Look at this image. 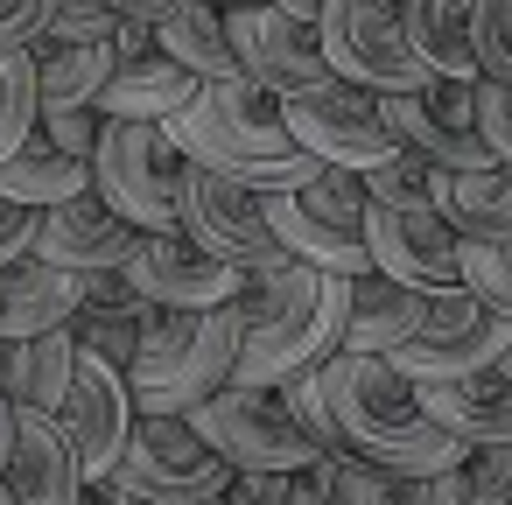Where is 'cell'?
<instances>
[{
	"label": "cell",
	"mask_w": 512,
	"mask_h": 505,
	"mask_svg": "<svg viewBox=\"0 0 512 505\" xmlns=\"http://www.w3.org/2000/svg\"><path fill=\"white\" fill-rule=\"evenodd\" d=\"M36 134H43L50 148H64V155L92 162V148H99V134H106V113H99V106H64V113H36Z\"/></svg>",
	"instance_id": "38"
},
{
	"label": "cell",
	"mask_w": 512,
	"mask_h": 505,
	"mask_svg": "<svg viewBox=\"0 0 512 505\" xmlns=\"http://www.w3.org/2000/svg\"><path fill=\"white\" fill-rule=\"evenodd\" d=\"M71 505H148V498H141V491H134L127 477H85Z\"/></svg>",
	"instance_id": "43"
},
{
	"label": "cell",
	"mask_w": 512,
	"mask_h": 505,
	"mask_svg": "<svg viewBox=\"0 0 512 505\" xmlns=\"http://www.w3.org/2000/svg\"><path fill=\"white\" fill-rule=\"evenodd\" d=\"M470 50H477V78L512 85V0H470Z\"/></svg>",
	"instance_id": "36"
},
{
	"label": "cell",
	"mask_w": 512,
	"mask_h": 505,
	"mask_svg": "<svg viewBox=\"0 0 512 505\" xmlns=\"http://www.w3.org/2000/svg\"><path fill=\"white\" fill-rule=\"evenodd\" d=\"M288 505H386V470L358 456H316L288 477Z\"/></svg>",
	"instance_id": "30"
},
{
	"label": "cell",
	"mask_w": 512,
	"mask_h": 505,
	"mask_svg": "<svg viewBox=\"0 0 512 505\" xmlns=\"http://www.w3.org/2000/svg\"><path fill=\"white\" fill-rule=\"evenodd\" d=\"M176 505H225V491H218V498H176Z\"/></svg>",
	"instance_id": "48"
},
{
	"label": "cell",
	"mask_w": 512,
	"mask_h": 505,
	"mask_svg": "<svg viewBox=\"0 0 512 505\" xmlns=\"http://www.w3.org/2000/svg\"><path fill=\"white\" fill-rule=\"evenodd\" d=\"M463 505H512V442H477L456 463Z\"/></svg>",
	"instance_id": "35"
},
{
	"label": "cell",
	"mask_w": 512,
	"mask_h": 505,
	"mask_svg": "<svg viewBox=\"0 0 512 505\" xmlns=\"http://www.w3.org/2000/svg\"><path fill=\"white\" fill-rule=\"evenodd\" d=\"M197 92H204L197 71H183L176 57L148 50V57H134V64H113V78H106V92H99V113H106V120H155V127H169Z\"/></svg>",
	"instance_id": "23"
},
{
	"label": "cell",
	"mask_w": 512,
	"mask_h": 505,
	"mask_svg": "<svg viewBox=\"0 0 512 505\" xmlns=\"http://www.w3.org/2000/svg\"><path fill=\"white\" fill-rule=\"evenodd\" d=\"M155 50V29L148 22H120L113 29V64H134V57H148Z\"/></svg>",
	"instance_id": "44"
},
{
	"label": "cell",
	"mask_w": 512,
	"mask_h": 505,
	"mask_svg": "<svg viewBox=\"0 0 512 505\" xmlns=\"http://www.w3.org/2000/svg\"><path fill=\"white\" fill-rule=\"evenodd\" d=\"M176 225L239 274H274V267L295 260L281 246L274 218H267V197L218 176V169H204V162H190V155H183V183H176Z\"/></svg>",
	"instance_id": "6"
},
{
	"label": "cell",
	"mask_w": 512,
	"mask_h": 505,
	"mask_svg": "<svg viewBox=\"0 0 512 505\" xmlns=\"http://www.w3.org/2000/svg\"><path fill=\"white\" fill-rule=\"evenodd\" d=\"M127 288L155 309H211V302H232L246 288L239 267H225L218 253H204L183 225H162V232H141L134 253L120 260Z\"/></svg>",
	"instance_id": "15"
},
{
	"label": "cell",
	"mask_w": 512,
	"mask_h": 505,
	"mask_svg": "<svg viewBox=\"0 0 512 505\" xmlns=\"http://www.w3.org/2000/svg\"><path fill=\"white\" fill-rule=\"evenodd\" d=\"M218 8H239V0H218Z\"/></svg>",
	"instance_id": "51"
},
{
	"label": "cell",
	"mask_w": 512,
	"mask_h": 505,
	"mask_svg": "<svg viewBox=\"0 0 512 505\" xmlns=\"http://www.w3.org/2000/svg\"><path fill=\"white\" fill-rule=\"evenodd\" d=\"M281 120H288V134H295V148H309V155L330 162V169H372V162H386V155L400 148L393 127L379 120V92H365V85H351V78L288 92V99H281Z\"/></svg>",
	"instance_id": "12"
},
{
	"label": "cell",
	"mask_w": 512,
	"mask_h": 505,
	"mask_svg": "<svg viewBox=\"0 0 512 505\" xmlns=\"http://www.w3.org/2000/svg\"><path fill=\"white\" fill-rule=\"evenodd\" d=\"M365 246L372 267L407 288H456L463 281V239L435 204H365Z\"/></svg>",
	"instance_id": "16"
},
{
	"label": "cell",
	"mask_w": 512,
	"mask_h": 505,
	"mask_svg": "<svg viewBox=\"0 0 512 505\" xmlns=\"http://www.w3.org/2000/svg\"><path fill=\"white\" fill-rule=\"evenodd\" d=\"M463 288L484 295L512 323V232L505 239H463Z\"/></svg>",
	"instance_id": "33"
},
{
	"label": "cell",
	"mask_w": 512,
	"mask_h": 505,
	"mask_svg": "<svg viewBox=\"0 0 512 505\" xmlns=\"http://www.w3.org/2000/svg\"><path fill=\"white\" fill-rule=\"evenodd\" d=\"M29 50H36V99H43V113L99 106V92L113 78V43H29Z\"/></svg>",
	"instance_id": "29"
},
{
	"label": "cell",
	"mask_w": 512,
	"mask_h": 505,
	"mask_svg": "<svg viewBox=\"0 0 512 505\" xmlns=\"http://www.w3.org/2000/svg\"><path fill=\"white\" fill-rule=\"evenodd\" d=\"M225 36H232V57L246 78H260L274 99L288 92H309V85H330V57H323V36L316 22H295L281 15L274 0H239V8H225Z\"/></svg>",
	"instance_id": "14"
},
{
	"label": "cell",
	"mask_w": 512,
	"mask_h": 505,
	"mask_svg": "<svg viewBox=\"0 0 512 505\" xmlns=\"http://www.w3.org/2000/svg\"><path fill=\"white\" fill-rule=\"evenodd\" d=\"M85 302V274L78 267H57L43 253L0 267V337H36V330H57L71 323Z\"/></svg>",
	"instance_id": "21"
},
{
	"label": "cell",
	"mask_w": 512,
	"mask_h": 505,
	"mask_svg": "<svg viewBox=\"0 0 512 505\" xmlns=\"http://www.w3.org/2000/svg\"><path fill=\"white\" fill-rule=\"evenodd\" d=\"M106 8H113L120 22H148V29H155V22H169L176 0H106Z\"/></svg>",
	"instance_id": "45"
},
{
	"label": "cell",
	"mask_w": 512,
	"mask_h": 505,
	"mask_svg": "<svg viewBox=\"0 0 512 505\" xmlns=\"http://www.w3.org/2000/svg\"><path fill=\"white\" fill-rule=\"evenodd\" d=\"M274 8H281V15H295V22H316L323 0H274Z\"/></svg>",
	"instance_id": "47"
},
{
	"label": "cell",
	"mask_w": 512,
	"mask_h": 505,
	"mask_svg": "<svg viewBox=\"0 0 512 505\" xmlns=\"http://www.w3.org/2000/svg\"><path fill=\"white\" fill-rule=\"evenodd\" d=\"M15 421H22V407L0 393V470H8V456H15Z\"/></svg>",
	"instance_id": "46"
},
{
	"label": "cell",
	"mask_w": 512,
	"mask_h": 505,
	"mask_svg": "<svg viewBox=\"0 0 512 505\" xmlns=\"http://www.w3.org/2000/svg\"><path fill=\"white\" fill-rule=\"evenodd\" d=\"M246 344L232 379L246 386H281L295 372H316L330 351H344L351 323V274L288 260L274 274H246Z\"/></svg>",
	"instance_id": "3"
},
{
	"label": "cell",
	"mask_w": 512,
	"mask_h": 505,
	"mask_svg": "<svg viewBox=\"0 0 512 505\" xmlns=\"http://www.w3.org/2000/svg\"><path fill=\"white\" fill-rule=\"evenodd\" d=\"M36 225H43V211L15 204V197H0V267H15V260L36 253Z\"/></svg>",
	"instance_id": "41"
},
{
	"label": "cell",
	"mask_w": 512,
	"mask_h": 505,
	"mask_svg": "<svg viewBox=\"0 0 512 505\" xmlns=\"http://www.w3.org/2000/svg\"><path fill=\"white\" fill-rule=\"evenodd\" d=\"M71 372H78V337H71V323L36 330V337H0V393H8L15 407L57 414L64 393H71Z\"/></svg>",
	"instance_id": "22"
},
{
	"label": "cell",
	"mask_w": 512,
	"mask_h": 505,
	"mask_svg": "<svg viewBox=\"0 0 512 505\" xmlns=\"http://www.w3.org/2000/svg\"><path fill=\"white\" fill-rule=\"evenodd\" d=\"M477 127L491 141V162L512 169V85L505 78H477Z\"/></svg>",
	"instance_id": "39"
},
{
	"label": "cell",
	"mask_w": 512,
	"mask_h": 505,
	"mask_svg": "<svg viewBox=\"0 0 512 505\" xmlns=\"http://www.w3.org/2000/svg\"><path fill=\"white\" fill-rule=\"evenodd\" d=\"M36 50H0V162L36 134Z\"/></svg>",
	"instance_id": "32"
},
{
	"label": "cell",
	"mask_w": 512,
	"mask_h": 505,
	"mask_svg": "<svg viewBox=\"0 0 512 505\" xmlns=\"http://www.w3.org/2000/svg\"><path fill=\"white\" fill-rule=\"evenodd\" d=\"M78 190H92V162L50 148L43 134H29L8 162H0V197H15V204H29V211H50V204H64V197H78Z\"/></svg>",
	"instance_id": "28"
},
{
	"label": "cell",
	"mask_w": 512,
	"mask_h": 505,
	"mask_svg": "<svg viewBox=\"0 0 512 505\" xmlns=\"http://www.w3.org/2000/svg\"><path fill=\"white\" fill-rule=\"evenodd\" d=\"M190 428L232 463V470H302L316 463L323 449L302 435L295 407L281 400V386H246V379H225L211 400L190 407Z\"/></svg>",
	"instance_id": "7"
},
{
	"label": "cell",
	"mask_w": 512,
	"mask_h": 505,
	"mask_svg": "<svg viewBox=\"0 0 512 505\" xmlns=\"http://www.w3.org/2000/svg\"><path fill=\"white\" fill-rule=\"evenodd\" d=\"M0 477H8L15 505H71L78 484H85L71 435L57 428V414H36V407H22V421H15V456H8V470H0Z\"/></svg>",
	"instance_id": "20"
},
{
	"label": "cell",
	"mask_w": 512,
	"mask_h": 505,
	"mask_svg": "<svg viewBox=\"0 0 512 505\" xmlns=\"http://www.w3.org/2000/svg\"><path fill=\"white\" fill-rule=\"evenodd\" d=\"M428 204L449 218L456 239H505L512 232V169H435L428 176Z\"/></svg>",
	"instance_id": "25"
},
{
	"label": "cell",
	"mask_w": 512,
	"mask_h": 505,
	"mask_svg": "<svg viewBox=\"0 0 512 505\" xmlns=\"http://www.w3.org/2000/svg\"><path fill=\"white\" fill-rule=\"evenodd\" d=\"M57 428L71 435L78 449V470L85 477H113L120 449H127V428H134V393H127V372L78 351V372H71V393L57 407Z\"/></svg>",
	"instance_id": "17"
},
{
	"label": "cell",
	"mask_w": 512,
	"mask_h": 505,
	"mask_svg": "<svg viewBox=\"0 0 512 505\" xmlns=\"http://www.w3.org/2000/svg\"><path fill=\"white\" fill-rule=\"evenodd\" d=\"M421 316H428V288H407V281L365 267V274H351L344 351H379V358H386L393 344H407V337L421 330Z\"/></svg>",
	"instance_id": "24"
},
{
	"label": "cell",
	"mask_w": 512,
	"mask_h": 505,
	"mask_svg": "<svg viewBox=\"0 0 512 505\" xmlns=\"http://www.w3.org/2000/svg\"><path fill=\"white\" fill-rule=\"evenodd\" d=\"M379 120L400 148L435 169H491V141L477 127V78H428L414 92H379Z\"/></svg>",
	"instance_id": "13"
},
{
	"label": "cell",
	"mask_w": 512,
	"mask_h": 505,
	"mask_svg": "<svg viewBox=\"0 0 512 505\" xmlns=\"http://www.w3.org/2000/svg\"><path fill=\"white\" fill-rule=\"evenodd\" d=\"M176 183H183V148L169 141V127L155 120H106L99 148H92V190L134 218L141 232L176 225Z\"/></svg>",
	"instance_id": "8"
},
{
	"label": "cell",
	"mask_w": 512,
	"mask_h": 505,
	"mask_svg": "<svg viewBox=\"0 0 512 505\" xmlns=\"http://www.w3.org/2000/svg\"><path fill=\"white\" fill-rule=\"evenodd\" d=\"M316 379H323L337 435H344V449L358 463H372L386 477H421V470H456L463 463V442L428 421L414 379L393 358H379V351H330L316 365Z\"/></svg>",
	"instance_id": "1"
},
{
	"label": "cell",
	"mask_w": 512,
	"mask_h": 505,
	"mask_svg": "<svg viewBox=\"0 0 512 505\" xmlns=\"http://www.w3.org/2000/svg\"><path fill=\"white\" fill-rule=\"evenodd\" d=\"M113 477H127L148 505H176V498H218L232 463L190 428V414H134Z\"/></svg>",
	"instance_id": "10"
},
{
	"label": "cell",
	"mask_w": 512,
	"mask_h": 505,
	"mask_svg": "<svg viewBox=\"0 0 512 505\" xmlns=\"http://www.w3.org/2000/svg\"><path fill=\"white\" fill-rule=\"evenodd\" d=\"M239 344H246V295L211 309H148V330L127 358L134 414H190L232 379Z\"/></svg>",
	"instance_id": "4"
},
{
	"label": "cell",
	"mask_w": 512,
	"mask_h": 505,
	"mask_svg": "<svg viewBox=\"0 0 512 505\" xmlns=\"http://www.w3.org/2000/svg\"><path fill=\"white\" fill-rule=\"evenodd\" d=\"M267 197V218L281 232V246L309 267H330V274H365L372 267V246H365V176L358 169H316L302 190H260Z\"/></svg>",
	"instance_id": "5"
},
{
	"label": "cell",
	"mask_w": 512,
	"mask_h": 505,
	"mask_svg": "<svg viewBox=\"0 0 512 505\" xmlns=\"http://www.w3.org/2000/svg\"><path fill=\"white\" fill-rule=\"evenodd\" d=\"M113 29H120V15L106 0H57L36 43H113Z\"/></svg>",
	"instance_id": "37"
},
{
	"label": "cell",
	"mask_w": 512,
	"mask_h": 505,
	"mask_svg": "<svg viewBox=\"0 0 512 505\" xmlns=\"http://www.w3.org/2000/svg\"><path fill=\"white\" fill-rule=\"evenodd\" d=\"M57 0H0V50H29Z\"/></svg>",
	"instance_id": "42"
},
{
	"label": "cell",
	"mask_w": 512,
	"mask_h": 505,
	"mask_svg": "<svg viewBox=\"0 0 512 505\" xmlns=\"http://www.w3.org/2000/svg\"><path fill=\"white\" fill-rule=\"evenodd\" d=\"M358 176H365V197H372V204H428L435 162L414 155V148H393L386 162H372V169H358Z\"/></svg>",
	"instance_id": "34"
},
{
	"label": "cell",
	"mask_w": 512,
	"mask_h": 505,
	"mask_svg": "<svg viewBox=\"0 0 512 505\" xmlns=\"http://www.w3.org/2000/svg\"><path fill=\"white\" fill-rule=\"evenodd\" d=\"M386 505H463V484H456V470L386 477Z\"/></svg>",
	"instance_id": "40"
},
{
	"label": "cell",
	"mask_w": 512,
	"mask_h": 505,
	"mask_svg": "<svg viewBox=\"0 0 512 505\" xmlns=\"http://www.w3.org/2000/svg\"><path fill=\"white\" fill-rule=\"evenodd\" d=\"M148 309L155 302H78V316H71V337H78V351H92V358H106V365H120L127 372V358H134V344H141V330H148Z\"/></svg>",
	"instance_id": "31"
},
{
	"label": "cell",
	"mask_w": 512,
	"mask_h": 505,
	"mask_svg": "<svg viewBox=\"0 0 512 505\" xmlns=\"http://www.w3.org/2000/svg\"><path fill=\"white\" fill-rule=\"evenodd\" d=\"M169 141L190 162H204V169H218V176H232L246 190H302L323 169L309 148H295V134L281 120V99L260 78H246V71L239 78H211L169 120Z\"/></svg>",
	"instance_id": "2"
},
{
	"label": "cell",
	"mask_w": 512,
	"mask_h": 505,
	"mask_svg": "<svg viewBox=\"0 0 512 505\" xmlns=\"http://www.w3.org/2000/svg\"><path fill=\"white\" fill-rule=\"evenodd\" d=\"M400 29L414 43V57L428 64V78H477V50H470V0H393Z\"/></svg>",
	"instance_id": "26"
},
{
	"label": "cell",
	"mask_w": 512,
	"mask_h": 505,
	"mask_svg": "<svg viewBox=\"0 0 512 505\" xmlns=\"http://www.w3.org/2000/svg\"><path fill=\"white\" fill-rule=\"evenodd\" d=\"M316 36H323L330 71L365 85V92H414V85H428V64L414 57L393 0H323Z\"/></svg>",
	"instance_id": "9"
},
{
	"label": "cell",
	"mask_w": 512,
	"mask_h": 505,
	"mask_svg": "<svg viewBox=\"0 0 512 505\" xmlns=\"http://www.w3.org/2000/svg\"><path fill=\"white\" fill-rule=\"evenodd\" d=\"M505 344H512V323H505L484 295H470V288L456 281V288H435V295H428L421 330H414L407 344H393L386 358H393L407 379H456V372L498 365Z\"/></svg>",
	"instance_id": "11"
},
{
	"label": "cell",
	"mask_w": 512,
	"mask_h": 505,
	"mask_svg": "<svg viewBox=\"0 0 512 505\" xmlns=\"http://www.w3.org/2000/svg\"><path fill=\"white\" fill-rule=\"evenodd\" d=\"M498 365H505V379H512V344H505V358H498Z\"/></svg>",
	"instance_id": "50"
},
{
	"label": "cell",
	"mask_w": 512,
	"mask_h": 505,
	"mask_svg": "<svg viewBox=\"0 0 512 505\" xmlns=\"http://www.w3.org/2000/svg\"><path fill=\"white\" fill-rule=\"evenodd\" d=\"M134 239H141V225H134V218H120L99 190H78V197L50 204V211H43V225H36V253H43V260H57V267H78V274L120 267V260L134 253Z\"/></svg>",
	"instance_id": "18"
},
{
	"label": "cell",
	"mask_w": 512,
	"mask_h": 505,
	"mask_svg": "<svg viewBox=\"0 0 512 505\" xmlns=\"http://www.w3.org/2000/svg\"><path fill=\"white\" fill-rule=\"evenodd\" d=\"M155 50L176 57L183 71H197L204 85L211 78H239V57H232V36H225V8H218V0H176L169 22H155Z\"/></svg>",
	"instance_id": "27"
},
{
	"label": "cell",
	"mask_w": 512,
	"mask_h": 505,
	"mask_svg": "<svg viewBox=\"0 0 512 505\" xmlns=\"http://www.w3.org/2000/svg\"><path fill=\"white\" fill-rule=\"evenodd\" d=\"M0 505H15V491H8V477H0Z\"/></svg>",
	"instance_id": "49"
},
{
	"label": "cell",
	"mask_w": 512,
	"mask_h": 505,
	"mask_svg": "<svg viewBox=\"0 0 512 505\" xmlns=\"http://www.w3.org/2000/svg\"><path fill=\"white\" fill-rule=\"evenodd\" d=\"M421 407L435 428H449L463 449L477 442H512V379L505 365H484V372H456V379H414Z\"/></svg>",
	"instance_id": "19"
}]
</instances>
